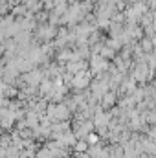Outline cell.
Returning a JSON list of instances; mask_svg holds the SVG:
<instances>
[{
    "instance_id": "6da1fadb",
    "label": "cell",
    "mask_w": 156,
    "mask_h": 158,
    "mask_svg": "<svg viewBox=\"0 0 156 158\" xmlns=\"http://www.w3.org/2000/svg\"><path fill=\"white\" fill-rule=\"evenodd\" d=\"M90 79H92V74L84 70V72H79V74H76V76L72 77V85H74L76 88H84V86L90 85Z\"/></svg>"
},
{
    "instance_id": "7a4b0ae2",
    "label": "cell",
    "mask_w": 156,
    "mask_h": 158,
    "mask_svg": "<svg viewBox=\"0 0 156 158\" xmlns=\"http://www.w3.org/2000/svg\"><path fill=\"white\" fill-rule=\"evenodd\" d=\"M145 74H147L145 63H140V64L136 66V70H134V77H136V79H140V81H143V79H145Z\"/></svg>"
},
{
    "instance_id": "3957f363",
    "label": "cell",
    "mask_w": 156,
    "mask_h": 158,
    "mask_svg": "<svg viewBox=\"0 0 156 158\" xmlns=\"http://www.w3.org/2000/svg\"><path fill=\"white\" fill-rule=\"evenodd\" d=\"M142 48H145V50L151 53V50H153V40L151 39H142Z\"/></svg>"
}]
</instances>
